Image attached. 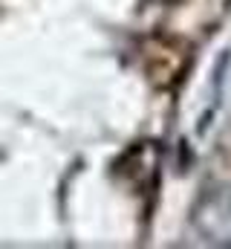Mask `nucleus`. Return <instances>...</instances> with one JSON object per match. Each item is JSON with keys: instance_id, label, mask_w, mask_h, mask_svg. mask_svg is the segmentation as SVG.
<instances>
[{"instance_id": "nucleus-1", "label": "nucleus", "mask_w": 231, "mask_h": 249, "mask_svg": "<svg viewBox=\"0 0 231 249\" xmlns=\"http://www.w3.org/2000/svg\"><path fill=\"white\" fill-rule=\"evenodd\" d=\"M194 226L205 244L231 247V191H208L194 209Z\"/></svg>"}]
</instances>
